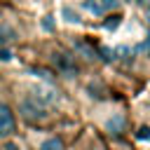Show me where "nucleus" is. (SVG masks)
<instances>
[{
    "label": "nucleus",
    "instance_id": "5",
    "mask_svg": "<svg viewBox=\"0 0 150 150\" xmlns=\"http://www.w3.org/2000/svg\"><path fill=\"white\" fill-rule=\"evenodd\" d=\"M54 61L59 63V68L63 70V73H75L77 68H75V63H73V59L68 56V54H56L54 56Z\"/></svg>",
    "mask_w": 150,
    "mask_h": 150
},
{
    "label": "nucleus",
    "instance_id": "11",
    "mask_svg": "<svg viewBox=\"0 0 150 150\" xmlns=\"http://www.w3.org/2000/svg\"><path fill=\"white\" fill-rule=\"evenodd\" d=\"M136 138H141V141H145V138H150V127H143V129H138V134H136Z\"/></svg>",
    "mask_w": 150,
    "mask_h": 150
},
{
    "label": "nucleus",
    "instance_id": "1",
    "mask_svg": "<svg viewBox=\"0 0 150 150\" xmlns=\"http://www.w3.org/2000/svg\"><path fill=\"white\" fill-rule=\"evenodd\" d=\"M14 115H12V110L5 105V103H0V138H5V136H12L14 134Z\"/></svg>",
    "mask_w": 150,
    "mask_h": 150
},
{
    "label": "nucleus",
    "instance_id": "12",
    "mask_svg": "<svg viewBox=\"0 0 150 150\" xmlns=\"http://www.w3.org/2000/svg\"><path fill=\"white\" fill-rule=\"evenodd\" d=\"M110 7L115 9V7H117V0H103V2H101V9H110Z\"/></svg>",
    "mask_w": 150,
    "mask_h": 150
},
{
    "label": "nucleus",
    "instance_id": "8",
    "mask_svg": "<svg viewBox=\"0 0 150 150\" xmlns=\"http://www.w3.org/2000/svg\"><path fill=\"white\" fill-rule=\"evenodd\" d=\"M82 5H84V7L89 9V12H94V14H98V12H103V9H101V5H98L96 0H84Z\"/></svg>",
    "mask_w": 150,
    "mask_h": 150
},
{
    "label": "nucleus",
    "instance_id": "9",
    "mask_svg": "<svg viewBox=\"0 0 150 150\" xmlns=\"http://www.w3.org/2000/svg\"><path fill=\"white\" fill-rule=\"evenodd\" d=\"M63 16H66V21H70V23H73V21L77 23V21H80V16H77V14L70 9V7H63Z\"/></svg>",
    "mask_w": 150,
    "mask_h": 150
},
{
    "label": "nucleus",
    "instance_id": "13",
    "mask_svg": "<svg viewBox=\"0 0 150 150\" xmlns=\"http://www.w3.org/2000/svg\"><path fill=\"white\" fill-rule=\"evenodd\" d=\"M0 59H2V61H9V59H12V52H9V49H0Z\"/></svg>",
    "mask_w": 150,
    "mask_h": 150
},
{
    "label": "nucleus",
    "instance_id": "7",
    "mask_svg": "<svg viewBox=\"0 0 150 150\" xmlns=\"http://www.w3.org/2000/svg\"><path fill=\"white\" fill-rule=\"evenodd\" d=\"M14 38H16L14 28H9V26H0V45H5V42H12Z\"/></svg>",
    "mask_w": 150,
    "mask_h": 150
},
{
    "label": "nucleus",
    "instance_id": "2",
    "mask_svg": "<svg viewBox=\"0 0 150 150\" xmlns=\"http://www.w3.org/2000/svg\"><path fill=\"white\" fill-rule=\"evenodd\" d=\"M21 110H23V115L28 117V120H42L47 112H45V108L33 98V101H23L21 103Z\"/></svg>",
    "mask_w": 150,
    "mask_h": 150
},
{
    "label": "nucleus",
    "instance_id": "14",
    "mask_svg": "<svg viewBox=\"0 0 150 150\" xmlns=\"http://www.w3.org/2000/svg\"><path fill=\"white\" fill-rule=\"evenodd\" d=\"M42 26H45L47 30H52V16H45V21H42Z\"/></svg>",
    "mask_w": 150,
    "mask_h": 150
},
{
    "label": "nucleus",
    "instance_id": "15",
    "mask_svg": "<svg viewBox=\"0 0 150 150\" xmlns=\"http://www.w3.org/2000/svg\"><path fill=\"white\" fill-rule=\"evenodd\" d=\"M5 150H19V148H16L14 143H7V148H5Z\"/></svg>",
    "mask_w": 150,
    "mask_h": 150
},
{
    "label": "nucleus",
    "instance_id": "4",
    "mask_svg": "<svg viewBox=\"0 0 150 150\" xmlns=\"http://www.w3.org/2000/svg\"><path fill=\"white\" fill-rule=\"evenodd\" d=\"M124 127H127V120H124V115H112L108 122H105V129L110 131V134H122L124 131Z\"/></svg>",
    "mask_w": 150,
    "mask_h": 150
},
{
    "label": "nucleus",
    "instance_id": "6",
    "mask_svg": "<svg viewBox=\"0 0 150 150\" xmlns=\"http://www.w3.org/2000/svg\"><path fill=\"white\" fill-rule=\"evenodd\" d=\"M40 150H63V141H61V138H56V136H52V138L42 141Z\"/></svg>",
    "mask_w": 150,
    "mask_h": 150
},
{
    "label": "nucleus",
    "instance_id": "10",
    "mask_svg": "<svg viewBox=\"0 0 150 150\" xmlns=\"http://www.w3.org/2000/svg\"><path fill=\"white\" fill-rule=\"evenodd\" d=\"M120 19H122V16H110V19L105 21V28H108V30H115V28L120 26Z\"/></svg>",
    "mask_w": 150,
    "mask_h": 150
},
{
    "label": "nucleus",
    "instance_id": "3",
    "mask_svg": "<svg viewBox=\"0 0 150 150\" xmlns=\"http://www.w3.org/2000/svg\"><path fill=\"white\" fill-rule=\"evenodd\" d=\"M33 98H35L40 105L54 103V101H56V89H52V87H38V89L33 91Z\"/></svg>",
    "mask_w": 150,
    "mask_h": 150
}]
</instances>
